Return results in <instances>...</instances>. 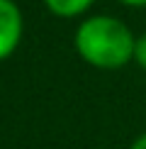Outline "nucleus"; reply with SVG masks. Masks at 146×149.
Instances as JSON below:
<instances>
[{"instance_id":"obj_6","label":"nucleus","mask_w":146,"mask_h":149,"mask_svg":"<svg viewBox=\"0 0 146 149\" xmlns=\"http://www.w3.org/2000/svg\"><path fill=\"white\" fill-rule=\"evenodd\" d=\"M129 149H146V132H144V134H139V137L129 144Z\"/></svg>"},{"instance_id":"obj_1","label":"nucleus","mask_w":146,"mask_h":149,"mask_svg":"<svg viewBox=\"0 0 146 149\" xmlns=\"http://www.w3.org/2000/svg\"><path fill=\"white\" fill-rule=\"evenodd\" d=\"M136 34L114 15H85L73 32V49L97 71H119L134 61Z\"/></svg>"},{"instance_id":"obj_4","label":"nucleus","mask_w":146,"mask_h":149,"mask_svg":"<svg viewBox=\"0 0 146 149\" xmlns=\"http://www.w3.org/2000/svg\"><path fill=\"white\" fill-rule=\"evenodd\" d=\"M134 64L141 71H146V32L136 34V42H134Z\"/></svg>"},{"instance_id":"obj_7","label":"nucleus","mask_w":146,"mask_h":149,"mask_svg":"<svg viewBox=\"0 0 146 149\" xmlns=\"http://www.w3.org/2000/svg\"><path fill=\"white\" fill-rule=\"evenodd\" d=\"M100 149H114V147H100Z\"/></svg>"},{"instance_id":"obj_2","label":"nucleus","mask_w":146,"mask_h":149,"mask_svg":"<svg viewBox=\"0 0 146 149\" xmlns=\"http://www.w3.org/2000/svg\"><path fill=\"white\" fill-rule=\"evenodd\" d=\"M24 37V15L15 0H0V61L20 49Z\"/></svg>"},{"instance_id":"obj_3","label":"nucleus","mask_w":146,"mask_h":149,"mask_svg":"<svg viewBox=\"0 0 146 149\" xmlns=\"http://www.w3.org/2000/svg\"><path fill=\"white\" fill-rule=\"evenodd\" d=\"M41 3L46 12H51L59 20H78V17L83 20L97 0H41Z\"/></svg>"},{"instance_id":"obj_5","label":"nucleus","mask_w":146,"mask_h":149,"mask_svg":"<svg viewBox=\"0 0 146 149\" xmlns=\"http://www.w3.org/2000/svg\"><path fill=\"white\" fill-rule=\"evenodd\" d=\"M117 3H122L124 8H134V10L146 8V0H117Z\"/></svg>"}]
</instances>
